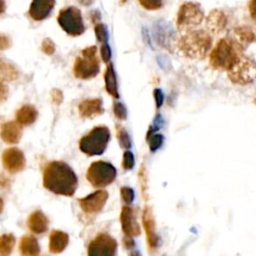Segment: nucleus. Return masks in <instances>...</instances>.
I'll list each match as a JSON object with an SVG mask.
<instances>
[{
	"mask_svg": "<svg viewBox=\"0 0 256 256\" xmlns=\"http://www.w3.org/2000/svg\"><path fill=\"white\" fill-rule=\"evenodd\" d=\"M43 186L54 194L70 197L77 189L78 179L67 163L52 161L44 167Z\"/></svg>",
	"mask_w": 256,
	"mask_h": 256,
	"instance_id": "f257e3e1",
	"label": "nucleus"
},
{
	"mask_svg": "<svg viewBox=\"0 0 256 256\" xmlns=\"http://www.w3.org/2000/svg\"><path fill=\"white\" fill-rule=\"evenodd\" d=\"M244 48L233 37L220 39L209 55V64L215 70L228 71L243 55Z\"/></svg>",
	"mask_w": 256,
	"mask_h": 256,
	"instance_id": "f03ea898",
	"label": "nucleus"
},
{
	"mask_svg": "<svg viewBox=\"0 0 256 256\" xmlns=\"http://www.w3.org/2000/svg\"><path fill=\"white\" fill-rule=\"evenodd\" d=\"M211 47L212 37L203 29L188 31L178 40L179 50L190 59H203Z\"/></svg>",
	"mask_w": 256,
	"mask_h": 256,
	"instance_id": "7ed1b4c3",
	"label": "nucleus"
},
{
	"mask_svg": "<svg viewBox=\"0 0 256 256\" xmlns=\"http://www.w3.org/2000/svg\"><path fill=\"white\" fill-rule=\"evenodd\" d=\"M110 140V131L106 126H96L79 141L80 150L88 155H101Z\"/></svg>",
	"mask_w": 256,
	"mask_h": 256,
	"instance_id": "20e7f679",
	"label": "nucleus"
},
{
	"mask_svg": "<svg viewBox=\"0 0 256 256\" xmlns=\"http://www.w3.org/2000/svg\"><path fill=\"white\" fill-rule=\"evenodd\" d=\"M100 70V61L97 56V47L89 46L83 49L75 60L73 73L80 79H90L95 77Z\"/></svg>",
	"mask_w": 256,
	"mask_h": 256,
	"instance_id": "39448f33",
	"label": "nucleus"
},
{
	"mask_svg": "<svg viewBox=\"0 0 256 256\" xmlns=\"http://www.w3.org/2000/svg\"><path fill=\"white\" fill-rule=\"evenodd\" d=\"M204 20V12L201 5L196 2H184L177 13V28L180 31H191Z\"/></svg>",
	"mask_w": 256,
	"mask_h": 256,
	"instance_id": "423d86ee",
	"label": "nucleus"
},
{
	"mask_svg": "<svg viewBox=\"0 0 256 256\" xmlns=\"http://www.w3.org/2000/svg\"><path fill=\"white\" fill-rule=\"evenodd\" d=\"M230 81L238 85H247L256 80V62L244 54L227 71Z\"/></svg>",
	"mask_w": 256,
	"mask_h": 256,
	"instance_id": "0eeeda50",
	"label": "nucleus"
},
{
	"mask_svg": "<svg viewBox=\"0 0 256 256\" xmlns=\"http://www.w3.org/2000/svg\"><path fill=\"white\" fill-rule=\"evenodd\" d=\"M115 177V167L105 161L93 162L86 172V179L95 188H101L109 185L114 181Z\"/></svg>",
	"mask_w": 256,
	"mask_h": 256,
	"instance_id": "6e6552de",
	"label": "nucleus"
},
{
	"mask_svg": "<svg viewBox=\"0 0 256 256\" xmlns=\"http://www.w3.org/2000/svg\"><path fill=\"white\" fill-rule=\"evenodd\" d=\"M57 21L61 28L71 36H79L85 31L81 12L76 7H68L60 11Z\"/></svg>",
	"mask_w": 256,
	"mask_h": 256,
	"instance_id": "1a4fd4ad",
	"label": "nucleus"
},
{
	"mask_svg": "<svg viewBox=\"0 0 256 256\" xmlns=\"http://www.w3.org/2000/svg\"><path fill=\"white\" fill-rule=\"evenodd\" d=\"M117 250L116 241L106 233L97 235L88 245V256H115Z\"/></svg>",
	"mask_w": 256,
	"mask_h": 256,
	"instance_id": "9d476101",
	"label": "nucleus"
},
{
	"mask_svg": "<svg viewBox=\"0 0 256 256\" xmlns=\"http://www.w3.org/2000/svg\"><path fill=\"white\" fill-rule=\"evenodd\" d=\"M2 164L4 168L12 174L18 173L25 168L26 159L23 152L16 148H7L2 153Z\"/></svg>",
	"mask_w": 256,
	"mask_h": 256,
	"instance_id": "9b49d317",
	"label": "nucleus"
},
{
	"mask_svg": "<svg viewBox=\"0 0 256 256\" xmlns=\"http://www.w3.org/2000/svg\"><path fill=\"white\" fill-rule=\"evenodd\" d=\"M108 198V194L104 190L95 191L84 198L78 199L81 209L87 214H94L102 210Z\"/></svg>",
	"mask_w": 256,
	"mask_h": 256,
	"instance_id": "f8f14e48",
	"label": "nucleus"
},
{
	"mask_svg": "<svg viewBox=\"0 0 256 256\" xmlns=\"http://www.w3.org/2000/svg\"><path fill=\"white\" fill-rule=\"evenodd\" d=\"M154 32H155V39L157 43L160 46L170 50L171 47L173 46L174 38H175V33L172 27L168 23L160 21L157 24H155Z\"/></svg>",
	"mask_w": 256,
	"mask_h": 256,
	"instance_id": "ddd939ff",
	"label": "nucleus"
},
{
	"mask_svg": "<svg viewBox=\"0 0 256 256\" xmlns=\"http://www.w3.org/2000/svg\"><path fill=\"white\" fill-rule=\"evenodd\" d=\"M228 19L226 14L218 9L212 10L206 18V27L213 34H219L226 30Z\"/></svg>",
	"mask_w": 256,
	"mask_h": 256,
	"instance_id": "4468645a",
	"label": "nucleus"
},
{
	"mask_svg": "<svg viewBox=\"0 0 256 256\" xmlns=\"http://www.w3.org/2000/svg\"><path fill=\"white\" fill-rule=\"evenodd\" d=\"M55 4V0H32L29 7V15L35 21H41L48 17Z\"/></svg>",
	"mask_w": 256,
	"mask_h": 256,
	"instance_id": "2eb2a0df",
	"label": "nucleus"
},
{
	"mask_svg": "<svg viewBox=\"0 0 256 256\" xmlns=\"http://www.w3.org/2000/svg\"><path fill=\"white\" fill-rule=\"evenodd\" d=\"M78 111L81 117L94 118L104 113L102 100L99 98H91L83 100L79 106Z\"/></svg>",
	"mask_w": 256,
	"mask_h": 256,
	"instance_id": "dca6fc26",
	"label": "nucleus"
},
{
	"mask_svg": "<svg viewBox=\"0 0 256 256\" xmlns=\"http://www.w3.org/2000/svg\"><path fill=\"white\" fill-rule=\"evenodd\" d=\"M1 139L8 144H16L22 137V127L16 121H9L1 126Z\"/></svg>",
	"mask_w": 256,
	"mask_h": 256,
	"instance_id": "f3484780",
	"label": "nucleus"
},
{
	"mask_svg": "<svg viewBox=\"0 0 256 256\" xmlns=\"http://www.w3.org/2000/svg\"><path fill=\"white\" fill-rule=\"evenodd\" d=\"M48 218L41 210H35L27 219V226L34 234H43L48 230Z\"/></svg>",
	"mask_w": 256,
	"mask_h": 256,
	"instance_id": "a211bd4d",
	"label": "nucleus"
},
{
	"mask_svg": "<svg viewBox=\"0 0 256 256\" xmlns=\"http://www.w3.org/2000/svg\"><path fill=\"white\" fill-rule=\"evenodd\" d=\"M69 242V236L61 230H52L49 235V251L53 254H58L64 251Z\"/></svg>",
	"mask_w": 256,
	"mask_h": 256,
	"instance_id": "6ab92c4d",
	"label": "nucleus"
},
{
	"mask_svg": "<svg viewBox=\"0 0 256 256\" xmlns=\"http://www.w3.org/2000/svg\"><path fill=\"white\" fill-rule=\"evenodd\" d=\"M19 251L21 256H39L40 246L33 235H24L20 239Z\"/></svg>",
	"mask_w": 256,
	"mask_h": 256,
	"instance_id": "aec40b11",
	"label": "nucleus"
},
{
	"mask_svg": "<svg viewBox=\"0 0 256 256\" xmlns=\"http://www.w3.org/2000/svg\"><path fill=\"white\" fill-rule=\"evenodd\" d=\"M234 38L245 49L249 44L256 42V28L251 26H239L233 30Z\"/></svg>",
	"mask_w": 256,
	"mask_h": 256,
	"instance_id": "412c9836",
	"label": "nucleus"
},
{
	"mask_svg": "<svg viewBox=\"0 0 256 256\" xmlns=\"http://www.w3.org/2000/svg\"><path fill=\"white\" fill-rule=\"evenodd\" d=\"M16 122L21 126H29L35 122L38 112L33 105L26 104L20 107L16 112Z\"/></svg>",
	"mask_w": 256,
	"mask_h": 256,
	"instance_id": "4be33fe9",
	"label": "nucleus"
},
{
	"mask_svg": "<svg viewBox=\"0 0 256 256\" xmlns=\"http://www.w3.org/2000/svg\"><path fill=\"white\" fill-rule=\"evenodd\" d=\"M121 222H122V228L123 231L126 233V235H138L140 232L139 226L137 222L135 221L132 211L128 207H124L122 214H121Z\"/></svg>",
	"mask_w": 256,
	"mask_h": 256,
	"instance_id": "5701e85b",
	"label": "nucleus"
},
{
	"mask_svg": "<svg viewBox=\"0 0 256 256\" xmlns=\"http://www.w3.org/2000/svg\"><path fill=\"white\" fill-rule=\"evenodd\" d=\"M104 80H105V88L107 92L114 98L118 99L119 98V93H118V87H117V80H116V75L113 69V65L109 63L106 67L105 74H104Z\"/></svg>",
	"mask_w": 256,
	"mask_h": 256,
	"instance_id": "b1692460",
	"label": "nucleus"
},
{
	"mask_svg": "<svg viewBox=\"0 0 256 256\" xmlns=\"http://www.w3.org/2000/svg\"><path fill=\"white\" fill-rule=\"evenodd\" d=\"M17 77L18 71L16 67L13 64L4 61L0 57V79L3 81H12Z\"/></svg>",
	"mask_w": 256,
	"mask_h": 256,
	"instance_id": "393cba45",
	"label": "nucleus"
},
{
	"mask_svg": "<svg viewBox=\"0 0 256 256\" xmlns=\"http://www.w3.org/2000/svg\"><path fill=\"white\" fill-rule=\"evenodd\" d=\"M16 239L13 234L5 233L0 236V255L9 256L13 251Z\"/></svg>",
	"mask_w": 256,
	"mask_h": 256,
	"instance_id": "a878e982",
	"label": "nucleus"
},
{
	"mask_svg": "<svg viewBox=\"0 0 256 256\" xmlns=\"http://www.w3.org/2000/svg\"><path fill=\"white\" fill-rule=\"evenodd\" d=\"M116 136L118 139V142L122 148L129 149L131 147V139L125 128H123L120 124L116 125Z\"/></svg>",
	"mask_w": 256,
	"mask_h": 256,
	"instance_id": "bb28decb",
	"label": "nucleus"
},
{
	"mask_svg": "<svg viewBox=\"0 0 256 256\" xmlns=\"http://www.w3.org/2000/svg\"><path fill=\"white\" fill-rule=\"evenodd\" d=\"M163 136L157 132H147V142L149 144V148L152 152L158 150L163 144Z\"/></svg>",
	"mask_w": 256,
	"mask_h": 256,
	"instance_id": "cd10ccee",
	"label": "nucleus"
},
{
	"mask_svg": "<svg viewBox=\"0 0 256 256\" xmlns=\"http://www.w3.org/2000/svg\"><path fill=\"white\" fill-rule=\"evenodd\" d=\"M95 35H96V38L97 40L104 44V43H107V40H108V31H107V27L106 25L102 24V23H98L95 25Z\"/></svg>",
	"mask_w": 256,
	"mask_h": 256,
	"instance_id": "c85d7f7f",
	"label": "nucleus"
},
{
	"mask_svg": "<svg viewBox=\"0 0 256 256\" xmlns=\"http://www.w3.org/2000/svg\"><path fill=\"white\" fill-rule=\"evenodd\" d=\"M138 2L146 10H158L163 7L165 0H138Z\"/></svg>",
	"mask_w": 256,
	"mask_h": 256,
	"instance_id": "c756f323",
	"label": "nucleus"
},
{
	"mask_svg": "<svg viewBox=\"0 0 256 256\" xmlns=\"http://www.w3.org/2000/svg\"><path fill=\"white\" fill-rule=\"evenodd\" d=\"M113 112L116 118L119 120H125L127 118V110L124 104H122L119 101L114 102L113 104Z\"/></svg>",
	"mask_w": 256,
	"mask_h": 256,
	"instance_id": "7c9ffc66",
	"label": "nucleus"
},
{
	"mask_svg": "<svg viewBox=\"0 0 256 256\" xmlns=\"http://www.w3.org/2000/svg\"><path fill=\"white\" fill-rule=\"evenodd\" d=\"M41 49H42V51H43L46 55H52V54L55 52V44H54V42H53L51 39L45 38V39L42 41Z\"/></svg>",
	"mask_w": 256,
	"mask_h": 256,
	"instance_id": "2f4dec72",
	"label": "nucleus"
},
{
	"mask_svg": "<svg viewBox=\"0 0 256 256\" xmlns=\"http://www.w3.org/2000/svg\"><path fill=\"white\" fill-rule=\"evenodd\" d=\"M134 163L135 161H134L133 153L131 151H126L123 155V163H122L123 168L126 170H130L133 168Z\"/></svg>",
	"mask_w": 256,
	"mask_h": 256,
	"instance_id": "473e14b6",
	"label": "nucleus"
},
{
	"mask_svg": "<svg viewBox=\"0 0 256 256\" xmlns=\"http://www.w3.org/2000/svg\"><path fill=\"white\" fill-rule=\"evenodd\" d=\"M100 54H101V58L105 63H108L111 59V49L109 47V45L107 43H104L101 45L100 48Z\"/></svg>",
	"mask_w": 256,
	"mask_h": 256,
	"instance_id": "72a5a7b5",
	"label": "nucleus"
},
{
	"mask_svg": "<svg viewBox=\"0 0 256 256\" xmlns=\"http://www.w3.org/2000/svg\"><path fill=\"white\" fill-rule=\"evenodd\" d=\"M121 195H122L123 200H124L126 203H130V202L133 201L134 193H133V190L130 189L129 187H123V188L121 189Z\"/></svg>",
	"mask_w": 256,
	"mask_h": 256,
	"instance_id": "f704fd0d",
	"label": "nucleus"
},
{
	"mask_svg": "<svg viewBox=\"0 0 256 256\" xmlns=\"http://www.w3.org/2000/svg\"><path fill=\"white\" fill-rule=\"evenodd\" d=\"M51 99H52V102L56 105H59L62 103L63 101V94L62 92L59 90V89H53L51 91Z\"/></svg>",
	"mask_w": 256,
	"mask_h": 256,
	"instance_id": "c9c22d12",
	"label": "nucleus"
},
{
	"mask_svg": "<svg viewBox=\"0 0 256 256\" xmlns=\"http://www.w3.org/2000/svg\"><path fill=\"white\" fill-rule=\"evenodd\" d=\"M154 98H155V103L157 108H160L164 102V95L161 89L157 88L154 90Z\"/></svg>",
	"mask_w": 256,
	"mask_h": 256,
	"instance_id": "e433bc0d",
	"label": "nucleus"
},
{
	"mask_svg": "<svg viewBox=\"0 0 256 256\" xmlns=\"http://www.w3.org/2000/svg\"><path fill=\"white\" fill-rule=\"evenodd\" d=\"M11 40L7 35L0 34V50H6L10 48Z\"/></svg>",
	"mask_w": 256,
	"mask_h": 256,
	"instance_id": "4c0bfd02",
	"label": "nucleus"
},
{
	"mask_svg": "<svg viewBox=\"0 0 256 256\" xmlns=\"http://www.w3.org/2000/svg\"><path fill=\"white\" fill-rule=\"evenodd\" d=\"M248 8H249V13L252 20L256 23V0H250Z\"/></svg>",
	"mask_w": 256,
	"mask_h": 256,
	"instance_id": "58836bf2",
	"label": "nucleus"
},
{
	"mask_svg": "<svg viewBox=\"0 0 256 256\" xmlns=\"http://www.w3.org/2000/svg\"><path fill=\"white\" fill-rule=\"evenodd\" d=\"M8 96V88L5 84L0 82V102H4Z\"/></svg>",
	"mask_w": 256,
	"mask_h": 256,
	"instance_id": "ea45409f",
	"label": "nucleus"
},
{
	"mask_svg": "<svg viewBox=\"0 0 256 256\" xmlns=\"http://www.w3.org/2000/svg\"><path fill=\"white\" fill-rule=\"evenodd\" d=\"M90 19H91V21H92L93 23L98 22V21L101 19V14H100V12H99L98 10H93V11H91V13H90Z\"/></svg>",
	"mask_w": 256,
	"mask_h": 256,
	"instance_id": "a19ab883",
	"label": "nucleus"
},
{
	"mask_svg": "<svg viewBox=\"0 0 256 256\" xmlns=\"http://www.w3.org/2000/svg\"><path fill=\"white\" fill-rule=\"evenodd\" d=\"M10 184V180L3 174H0V188H6Z\"/></svg>",
	"mask_w": 256,
	"mask_h": 256,
	"instance_id": "79ce46f5",
	"label": "nucleus"
},
{
	"mask_svg": "<svg viewBox=\"0 0 256 256\" xmlns=\"http://www.w3.org/2000/svg\"><path fill=\"white\" fill-rule=\"evenodd\" d=\"M79 2H80V4H82L83 6H89V5H91L93 2H94V0H78Z\"/></svg>",
	"mask_w": 256,
	"mask_h": 256,
	"instance_id": "37998d69",
	"label": "nucleus"
},
{
	"mask_svg": "<svg viewBox=\"0 0 256 256\" xmlns=\"http://www.w3.org/2000/svg\"><path fill=\"white\" fill-rule=\"evenodd\" d=\"M6 9V4L4 0H0V14H2Z\"/></svg>",
	"mask_w": 256,
	"mask_h": 256,
	"instance_id": "c03bdc74",
	"label": "nucleus"
},
{
	"mask_svg": "<svg viewBox=\"0 0 256 256\" xmlns=\"http://www.w3.org/2000/svg\"><path fill=\"white\" fill-rule=\"evenodd\" d=\"M3 207H4V202H3L2 198L0 197V213H1L2 210H3Z\"/></svg>",
	"mask_w": 256,
	"mask_h": 256,
	"instance_id": "a18cd8bd",
	"label": "nucleus"
},
{
	"mask_svg": "<svg viewBox=\"0 0 256 256\" xmlns=\"http://www.w3.org/2000/svg\"><path fill=\"white\" fill-rule=\"evenodd\" d=\"M131 256H140V255H139L138 252H135V253H133Z\"/></svg>",
	"mask_w": 256,
	"mask_h": 256,
	"instance_id": "49530a36",
	"label": "nucleus"
},
{
	"mask_svg": "<svg viewBox=\"0 0 256 256\" xmlns=\"http://www.w3.org/2000/svg\"><path fill=\"white\" fill-rule=\"evenodd\" d=\"M127 0H121V3H125Z\"/></svg>",
	"mask_w": 256,
	"mask_h": 256,
	"instance_id": "de8ad7c7",
	"label": "nucleus"
},
{
	"mask_svg": "<svg viewBox=\"0 0 256 256\" xmlns=\"http://www.w3.org/2000/svg\"><path fill=\"white\" fill-rule=\"evenodd\" d=\"M255 102H256V100H255Z\"/></svg>",
	"mask_w": 256,
	"mask_h": 256,
	"instance_id": "09e8293b",
	"label": "nucleus"
}]
</instances>
